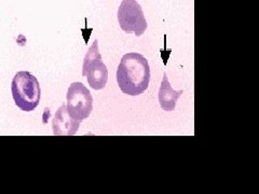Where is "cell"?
<instances>
[{"label": "cell", "instance_id": "cell-2", "mask_svg": "<svg viewBox=\"0 0 259 194\" xmlns=\"http://www.w3.org/2000/svg\"><path fill=\"white\" fill-rule=\"evenodd\" d=\"M11 92L14 103L22 111L35 110L40 103L41 88L38 79L28 71H19L12 80Z\"/></svg>", "mask_w": 259, "mask_h": 194}, {"label": "cell", "instance_id": "cell-6", "mask_svg": "<svg viewBox=\"0 0 259 194\" xmlns=\"http://www.w3.org/2000/svg\"><path fill=\"white\" fill-rule=\"evenodd\" d=\"M52 127L54 136H72L78 132L80 121L75 120L69 115L66 105H62L55 112Z\"/></svg>", "mask_w": 259, "mask_h": 194}, {"label": "cell", "instance_id": "cell-4", "mask_svg": "<svg viewBox=\"0 0 259 194\" xmlns=\"http://www.w3.org/2000/svg\"><path fill=\"white\" fill-rule=\"evenodd\" d=\"M118 22L124 32H134L136 37L142 36L147 29V21L142 6L136 0H123L118 9Z\"/></svg>", "mask_w": 259, "mask_h": 194}, {"label": "cell", "instance_id": "cell-3", "mask_svg": "<svg viewBox=\"0 0 259 194\" xmlns=\"http://www.w3.org/2000/svg\"><path fill=\"white\" fill-rule=\"evenodd\" d=\"M82 76L87 77L88 82L93 90H102L107 84L108 69L102 61L99 50V41L95 40L89 48L83 61Z\"/></svg>", "mask_w": 259, "mask_h": 194}, {"label": "cell", "instance_id": "cell-7", "mask_svg": "<svg viewBox=\"0 0 259 194\" xmlns=\"http://www.w3.org/2000/svg\"><path fill=\"white\" fill-rule=\"evenodd\" d=\"M183 93H184L183 90H181V91L173 90V87L168 82L166 74H164L163 78H162V82H161V86H160L159 94H158L161 108L164 111L175 110L176 103Z\"/></svg>", "mask_w": 259, "mask_h": 194}, {"label": "cell", "instance_id": "cell-5", "mask_svg": "<svg viewBox=\"0 0 259 194\" xmlns=\"http://www.w3.org/2000/svg\"><path fill=\"white\" fill-rule=\"evenodd\" d=\"M66 100L67 110L75 120L81 122L90 117L93 110V97L82 83L72 82L68 87Z\"/></svg>", "mask_w": 259, "mask_h": 194}, {"label": "cell", "instance_id": "cell-1", "mask_svg": "<svg viewBox=\"0 0 259 194\" xmlns=\"http://www.w3.org/2000/svg\"><path fill=\"white\" fill-rule=\"evenodd\" d=\"M117 82L120 90L126 95L143 94L150 82V67L147 59L140 53L124 54L117 69Z\"/></svg>", "mask_w": 259, "mask_h": 194}]
</instances>
